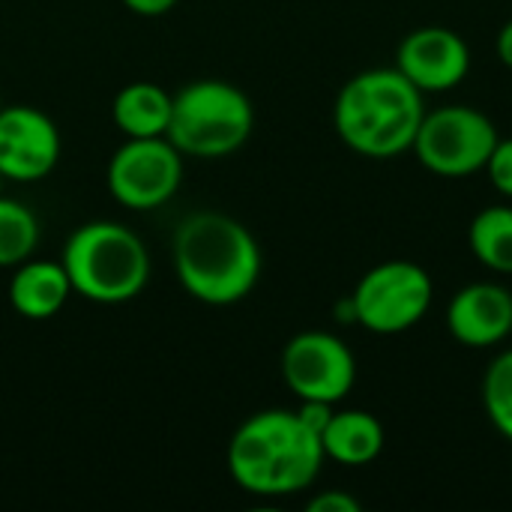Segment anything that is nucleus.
I'll return each instance as SVG.
<instances>
[{"mask_svg": "<svg viewBox=\"0 0 512 512\" xmlns=\"http://www.w3.org/2000/svg\"><path fill=\"white\" fill-rule=\"evenodd\" d=\"M468 243L477 261L495 273H512V207L495 204L474 216Z\"/></svg>", "mask_w": 512, "mask_h": 512, "instance_id": "16", "label": "nucleus"}, {"mask_svg": "<svg viewBox=\"0 0 512 512\" xmlns=\"http://www.w3.org/2000/svg\"><path fill=\"white\" fill-rule=\"evenodd\" d=\"M423 117V90H417L399 69H369L354 75L339 90L333 108L339 138L369 159L408 153Z\"/></svg>", "mask_w": 512, "mask_h": 512, "instance_id": "3", "label": "nucleus"}, {"mask_svg": "<svg viewBox=\"0 0 512 512\" xmlns=\"http://www.w3.org/2000/svg\"><path fill=\"white\" fill-rule=\"evenodd\" d=\"M60 132L54 120L33 105L0 108V174L15 183L45 180L60 159Z\"/></svg>", "mask_w": 512, "mask_h": 512, "instance_id": "10", "label": "nucleus"}, {"mask_svg": "<svg viewBox=\"0 0 512 512\" xmlns=\"http://www.w3.org/2000/svg\"><path fill=\"white\" fill-rule=\"evenodd\" d=\"M60 264L72 282V294L117 306L135 300L150 279V252L144 240L111 219L84 222L63 246Z\"/></svg>", "mask_w": 512, "mask_h": 512, "instance_id": "4", "label": "nucleus"}, {"mask_svg": "<svg viewBox=\"0 0 512 512\" xmlns=\"http://www.w3.org/2000/svg\"><path fill=\"white\" fill-rule=\"evenodd\" d=\"M498 54H501L504 66H510L512 69V21H507L504 30L498 33Z\"/></svg>", "mask_w": 512, "mask_h": 512, "instance_id": "22", "label": "nucleus"}, {"mask_svg": "<svg viewBox=\"0 0 512 512\" xmlns=\"http://www.w3.org/2000/svg\"><path fill=\"white\" fill-rule=\"evenodd\" d=\"M309 512H360V501L348 492H321L309 501Z\"/></svg>", "mask_w": 512, "mask_h": 512, "instance_id": "20", "label": "nucleus"}, {"mask_svg": "<svg viewBox=\"0 0 512 512\" xmlns=\"http://www.w3.org/2000/svg\"><path fill=\"white\" fill-rule=\"evenodd\" d=\"M324 456L339 465H369L384 450V426L369 411H333L321 432Z\"/></svg>", "mask_w": 512, "mask_h": 512, "instance_id": "15", "label": "nucleus"}, {"mask_svg": "<svg viewBox=\"0 0 512 512\" xmlns=\"http://www.w3.org/2000/svg\"><path fill=\"white\" fill-rule=\"evenodd\" d=\"M129 12L135 15H144V18H156V15H165L177 6V0H123Z\"/></svg>", "mask_w": 512, "mask_h": 512, "instance_id": "21", "label": "nucleus"}, {"mask_svg": "<svg viewBox=\"0 0 512 512\" xmlns=\"http://www.w3.org/2000/svg\"><path fill=\"white\" fill-rule=\"evenodd\" d=\"M0 108H3V102H0Z\"/></svg>", "mask_w": 512, "mask_h": 512, "instance_id": "24", "label": "nucleus"}, {"mask_svg": "<svg viewBox=\"0 0 512 512\" xmlns=\"http://www.w3.org/2000/svg\"><path fill=\"white\" fill-rule=\"evenodd\" d=\"M255 126L249 96L219 78H201L174 93L168 141L195 159H222L237 153Z\"/></svg>", "mask_w": 512, "mask_h": 512, "instance_id": "5", "label": "nucleus"}, {"mask_svg": "<svg viewBox=\"0 0 512 512\" xmlns=\"http://www.w3.org/2000/svg\"><path fill=\"white\" fill-rule=\"evenodd\" d=\"M0 186H3V174H0Z\"/></svg>", "mask_w": 512, "mask_h": 512, "instance_id": "23", "label": "nucleus"}, {"mask_svg": "<svg viewBox=\"0 0 512 512\" xmlns=\"http://www.w3.org/2000/svg\"><path fill=\"white\" fill-rule=\"evenodd\" d=\"M432 279L414 261H384L372 267L354 288V321L378 336L417 327L432 306Z\"/></svg>", "mask_w": 512, "mask_h": 512, "instance_id": "6", "label": "nucleus"}, {"mask_svg": "<svg viewBox=\"0 0 512 512\" xmlns=\"http://www.w3.org/2000/svg\"><path fill=\"white\" fill-rule=\"evenodd\" d=\"M39 243V222L30 207L0 195V267H18L33 258Z\"/></svg>", "mask_w": 512, "mask_h": 512, "instance_id": "17", "label": "nucleus"}, {"mask_svg": "<svg viewBox=\"0 0 512 512\" xmlns=\"http://www.w3.org/2000/svg\"><path fill=\"white\" fill-rule=\"evenodd\" d=\"M174 93L156 81H132L111 102V120L126 138L168 135Z\"/></svg>", "mask_w": 512, "mask_h": 512, "instance_id": "14", "label": "nucleus"}, {"mask_svg": "<svg viewBox=\"0 0 512 512\" xmlns=\"http://www.w3.org/2000/svg\"><path fill=\"white\" fill-rule=\"evenodd\" d=\"M174 270L189 297L207 306H234L261 279V246L234 216L201 210L174 234Z\"/></svg>", "mask_w": 512, "mask_h": 512, "instance_id": "2", "label": "nucleus"}, {"mask_svg": "<svg viewBox=\"0 0 512 512\" xmlns=\"http://www.w3.org/2000/svg\"><path fill=\"white\" fill-rule=\"evenodd\" d=\"M108 192L126 210H156L174 198L183 183V153L159 138H126L108 162Z\"/></svg>", "mask_w": 512, "mask_h": 512, "instance_id": "8", "label": "nucleus"}, {"mask_svg": "<svg viewBox=\"0 0 512 512\" xmlns=\"http://www.w3.org/2000/svg\"><path fill=\"white\" fill-rule=\"evenodd\" d=\"M321 438L297 411H261L237 426L228 441L231 480L261 498H285L309 489L324 465Z\"/></svg>", "mask_w": 512, "mask_h": 512, "instance_id": "1", "label": "nucleus"}, {"mask_svg": "<svg viewBox=\"0 0 512 512\" xmlns=\"http://www.w3.org/2000/svg\"><path fill=\"white\" fill-rule=\"evenodd\" d=\"M483 405L492 426L512 441V348L492 360L483 378Z\"/></svg>", "mask_w": 512, "mask_h": 512, "instance_id": "18", "label": "nucleus"}, {"mask_svg": "<svg viewBox=\"0 0 512 512\" xmlns=\"http://www.w3.org/2000/svg\"><path fill=\"white\" fill-rule=\"evenodd\" d=\"M282 378L300 402L336 405L357 381V360L339 336L306 330L285 345Z\"/></svg>", "mask_w": 512, "mask_h": 512, "instance_id": "9", "label": "nucleus"}, {"mask_svg": "<svg viewBox=\"0 0 512 512\" xmlns=\"http://www.w3.org/2000/svg\"><path fill=\"white\" fill-rule=\"evenodd\" d=\"M498 138L501 135L492 117L483 111L468 105H447L432 114L426 111L411 150L432 174L468 177L486 168Z\"/></svg>", "mask_w": 512, "mask_h": 512, "instance_id": "7", "label": "nucleus"}, {"mask_svg": "<svg viewBox=\"0 0 512 512\" xmlns=\"http://www.w3.org/2000/svg\"><path fill=\"white\" fill-rule=\"evenodd\" d=\"M72 297V282L60 261H33L15 267L9 279V303L30 321L54 318Z\"/></svg>", "mask_w": 512, "mask_h": 512, "instance_id": "13", "label": "nucleus"}, {"mask_svg": "<svg viewBox=\"0 0 512 512\" xmlns=\"http://www.w3.org/2000/svg\"><path fill=\"white\" fill-rule=\"evenodd\" d=\"M396 69L423 93L453 90L471 72V48L450 27H420L402 39Z\"/></svg>", "mask_w": 512, "mask_h": 512, "instance_id": "11", "label": "nucleus"}, {"mask_svg": "<svg viewBox=\"0 0 512 512\" xmlns=\"http://www.w3.org/2000/svg\"><path fill=\"white\" fill-rule=\"evenodd\" d=\"M486 171H489V180L492 186L512 198V138H498L489 162H486Z\"/></svg>", "mask_w": 512, "mask_h": 512, "instance_id": "19", "label": "nucleus"}, {"mask_svg": "<svg viewBox=\"0 0 512 512\" xmlns=\"http://www.w3.org/2000/svg\"><path fill=\"white\" fill-rule=\"evenodd\" d=\"M447 327L459 345L492 348L512 333V294L495 282L462 288L447 309Z\"/></svg>", "mask_w": 512, "mask_h": 512, "instance_id": "12", "label": "nucleus"}]
</instances>
